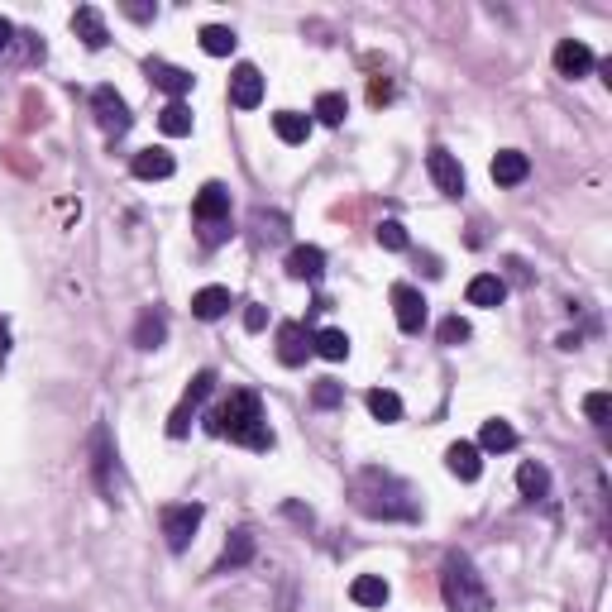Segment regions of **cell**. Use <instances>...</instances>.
<instances>
[{"instance_id": "cell-31", "label": "cell", "mask_w": 612, "mask_h": 612, "mask_svg": "<svg viewBox=\"0 0 612 612\" xmlns=\"http://www.w3.org/2000/svg\"><path fill=\"white\" fill-rule=\"evenodd\" d=\"M235 44H240V39H235V29H225V24H206V29H201V48H206L211 58H230Z\"/></svg>"}, {"instance_id": "cell-26", "label": "cell", "mask_w": 612, "mask_h": 612, "mask_svg": "<svg viewBox=\"0 0 612 612\" xmlns=\"http://www.w3.org/2000/svg\"><path fill=\"white\" fill-rule=\"evenodd\" d=\"M192 125H197V115H192V106H187V101H168V106L158 110V130L168 134V139H187V134H192Z\"/></svg>"}, {"instance_id": "cell-32", "label": "cell", "mask_w": 612, "mask_h": 612, "mask_svg": "<svg viewBox=\"0 0 612 612\" xmlns=\"http://www.w3.org/2000/svg\"><path fill=\"white\" fill-rule=\"evenodd\" d=\"M321 125H345V115H350V101L340 96V91H321L316 96V110H311Z\"/></svg>"}, {"instance_id": "cell-6", "label": "cell", "mask_w": 612, "mask_h": 612, "mask_svg": "<svg viewBox=\"0 0 612 612\" xmlns=\"http://www.w3.org/2000/svg\"><path fill=\"white\" fill-rule=\"evenodd\" d=\"M201 517H206V507H201V503H173V507H163V536H168V550H187V546H192V536H197Z\"/></svg>"}, {"instance_id": "cell-18", "label": "cell", "mask_w": 612, "mask_h": 612, "mask_svg": "<svg viewBox=\"0 0 612 612\" xmlns=\"http://www.w3.org/2000/svg\"><path fill=\"white\" fill-rule=\"evenodd\" d=\"M130 173L139 177V182H163V177L177 173V163H173V153L168 149H139L134 153V163H130Z\"/></svg>"}, {"instance_id": "cell-33", "label": "cell", "mask_w": 612, "mask_h": 612, "mask_svg": "<svg viewBox=\"0 0 612 612\" xmlns=\"http://www.w3.org/2000/svg\"><path fill=\"white\" fill-rule=\"evenodd\" d=\"M373 240L383 244V249H388V254H402V249H407V230H402V225H397V220H383V225H378V230H373Z\"/></svg>"}, {"instance_id": "cell-10", "label": "cell", "mask_w": 612, "mask_h": 612, "mask_svg": "<svg viewBox=\"0 0 612 612\" xmlns=\"http://www.w3.org/2000/svg\"><path fill=\"white\" fill-rule=\"evenodd\" d=\"M593 67H598V58H593V48L584 44V39H560V44H555V72H560V77L579 82V77H589Z\"/></svg>"}, {"instance_id": "cell-28", "label": "cell", "mask_w": 612, "mask_h": 612, "mask_svg": "<svg viewBox=\"0 0 612 612\" xmlns=\"http://www.w3.org/2000/svg\"><path fill=\"white\" fill-rule=\"evenodd\" d=\"M479 450H493V455H507V450H517V431H512V421H503V416L483 421Z\"/></svg>"}, {"instance_id": "cell-38", "label": "cell", "mask_w": 612, "mask_h": 612, "mask_svg": "<svg viewBox=\"0 0 612 612\" xmlns=\"http://www.w3.org/2000/svg\"><path fill=\"white\" fill-rule=\"evenodd\" d=\"M369 101H373V106H383V101H393V82H383V77H373Z\"/></svg>"}, {"instance_id": "cell-3", "label": "cell", "mask_w": 612, "mask_h": 612, "mask_svg": "<svg viewBox=\"0 0 612 612\" xmlns=\"http://www.w3.org/2000/svg\"><path fill=\"white\" fill-rule=\"evenodd\" d=\"M440 593H445V608L450 612H493V593L483 584V574L459 550L445 555V565H440Z\"/></svg>"}, {"instance_id": "cell-30", "label": "cell", "mask_w": 612, "mask_h": 612, "mask_svg": "<svg viewBox=\"0 0 612 612\" xmlns=\"http://www.w3.org/2000/svg\"><path fill=\"white\" fill-rule=\"evenodd\" d=\"M369 412H373V421H383V426H393V421H402V397L393 393V388H373L369 397Z\"/></svg>"}, {"instance_id": "cell-24", "label": "cell", "mask_w": 612, "mask_h": 612, "mask_svg": "<svg viewBox=\"0 0 612 612\" xmlns=\"http://www.w3.org/2000/svg\"><path fill=\"white\" fill-rule=\"evenodd\" d=\"M163 340H168V316H163L158 306H149V311L134 321V345H139V350H158Z\"/></svg>"}, {"instance_id": "cell-29", "label": "cell", "mask_w": 612, "mask_h": 612, "mask_svg": "<svg viewBox=\"0 0 612 612\" xmlns=\"http://www.w3.org/2000/svg\"><path fill=\"white\" fill-rule=\"evenodd\" d=\"M273 134H278L283 144H306L311 115H302V110H278V115H273Z\"/></svg>"}, {"instance_id": "cell-34", "label": "cell", "mask_w": 612, "mask_h": 612, "mask_svg": "<svg viewBox=\"0 0 612 612\" xmlns=\"http://www.w3.org/2000/svg\"><path fill=\"white\" fill-rule=\"evenodd\" d=\"M311 402H316L321 412H330V407H340V402H345V388H340L335 378H321V383L311 388Z\"/></svg>"}, {"instance_id": "cell-41", "label": "cell", "mask_w": 612, "mask_h": 612, "mask_svg": "<svg viewBox=\"0 0 612 612\" xmlns=\"http://www.w3.org/2000/svg\"><path fill=\"white\" fill-rule=\"evenodd\" d=\"M287 517H292V522H302V526H311V507H302V503H287Z\"/></svg>"}, {"instance_id": "cell-20", "label": "cell", "mask_w": 612, "mask_h": 612, "mask_svg": "<svg viewBox=\"0 0 612 612\" xmlns=\"http://www.w3.org/2000/svg\"><path fill=\"white\" fill-rule=\"evenodd\" d=\"M235 306V297H230V287H201V292H192V316L197 321H220L225 311Z\"/></svg>"}, {"instance_id": "cell-8", "label": "cell", "mask_w": 612, "mask_h": 612, "mask_svg": "<svg viewBox=\"0 0 612 612\" xmlns=\"http://www.w3.org/2000/svg\"><path fill=\"white\" fill-rule=\"evenodd\" d=\"M192 216H197L201 230H211V225H230V187L225 182H206L192 201Z\"/></svg>"}, {"instance_id": "cell-5", "label": "cell", "mask_w": 612, "mask_h": 612, "mask_svg": "<svg viewBox=\"0 0 612 612\" xmlns=\"http://www.w3.org/2000/svg\"><path fill=\"white\" fill-rule=\"evenodd\" d=\"M216 393V369H201L192 383H187V393H182V402L173 407V416H168V436L182 440L187 436V426H192V416H197V407L206 402V397Z\"/></svg>"}, {"instance_id": "cell-22", "label": "cell", "mask_w": 612, "mask_h": 612, "mask_svg": "<svg viewBox=\"0 0 612 612\" xmlns=\"http://www.w3.org/2000/svg\"><path fill=\"white\" fill-rule=\"evenodd\" d=\"M350 598L359 603V608H388L393 589H388V579H383V574H359V579L350 584Z\"/></svg>"}, {"instance_id": "cell-15", "label": "cell", "mask_w": 612, "mask_h": 612, "mask_svg": "<svg viewBox=\"0 0 612 612\" xmlns=\"http://www.w3.org/2000/svg\"><path fill=\"white\" fill-rule=\"evenodd\" d=\"M72 34H77L91 53H101V48L110 44V29H106V20H101L96 5H77V10H72Z\"/></svg>"}, {"instance_id": "cell-16", "label": "cell", "mask_w": 612, "mask_h": 612, "mask_svg": "<svg viewBox=\"0 0 612 612\" xmlns=\"http://www.w3.org/2000/svg\"><path fill=\"white\" fill-rule=\"evenodd\" d=\"M445 469H450L459 483H474L483 474V450L474 440H455V445L445 450Z\"/></svg>"}, {"instance_id": "cell-4", "label": "cell", "mask_w": 612, "mask_h": 612, "mask_svg": "<svg viewBox=\"0 0 612 612\" xmlns=\"http://www.w3.org/2000/svg\"><path fill=\"white\" fill-rule=\"evenodd\" d=\"M91 115H96V125H101V134L106 139H120V134H130L134 115L130 106H125V96L115 87H96L91 91Z\"/></svg>"}, {"instance_id": "cell-7", "label": "cell", "mask_w": 612, "mask_h": 612, "mask_svg": "<svg viewBox=\"0 0 612 612\" xmlns=\"http://www.w3.org/2000/svg\"><path fill=\"white\" fill-rule=\"evenodd\" d=\"M91 479H96V493L106 498V503H115V445H110V431L106 426H96L91 431Z\"/></svg>"}, {"instance_id": "cell-17", "label": "cell", "mask_w": 612, "mask_h": 612, "mask_svg": "<svg viewBox=\"0 0 612 612\" xmlns=\"http://www.w3.org/2000/svg\"><path fill=\"white\" fill-rule=\"evenodd\" d=\"M287 273H292L297 283H321V278H326V249L297 244V249L287 254Z\"/></svg>"}, {"instance_id": "cell-1", "label": "cell", "mask_w": 612, "mask_h": 612, "mask_svg": "<svg viewBox=\"0 0 612 612\" xmlns=\"http://www.w3.org/2000/svg\"><path fill=\"white\" fill-rule=\"evenodd\" d=\"M206 431H211V436H230L235 445H244V450H273V431H268V421H263V402H259V393H249V388L230 393L225 407H216V412L206 416Z\"/></svg>"}, {"instance_id": "cell-23", "label": "cell", "mask_w": 612, "mask_h": 612, "mask_svg": "<svg viewBox=\"0 0 612 612\" xmlns=\"http://www.w3.org/2000/svg\"><path fill=\"white\" fill-rule=\"evenodd\" d=\"M517 488H522L526 503H546L550 498V469L546 464H536V459H526L522 469H517Z\"/></svg>"}, {"instance_id": "cell-42", "label": "cell", "mask_w": 612, "mask_h": 612, "mask_svg": "<svg viewBox=\"0 0 612 612\" xmlns=\"http://www.w3.org/2000/svg\"><path fill=\"white\" fill-rule=\"evenodd\" d=\"M10 39H15V24H10V20H5V15H0V53L10 48Z\"/></svg>"}, {"instance_id": "cell-25", "label": "cell", "mask_w": 612, "mask_h": 612, "mask_svg": "<svg viewBox=\"0 0 612 612\" xmlns=\"http://www.w3.org/2000/svg\"><path fill=\"white\" fill-rule=\"evenodd\" d=\"M464 297H469V306H503L507 283L498 278V273H479V278H469Z\"/></svg>"}, {"instance_id": "cell-39", "label": "cell", "mask_w": 612, "mask_h": 612, "mask_svg": "<svg viewBox=\"0 0 612 612\" xmlns=\"http://www.w3.org/2000/svg\"><path fill=\"white\" fill-rule=\"evenodd\" d=\"M268 326V311H263V306H249V311H244V330H263Z\"/></svg>"}, {"instance_id": "cell-14", "label": "cell", "mask_w": 612, "mask_h": 612, "mask_svg": "<svg viewBox=\"0 0 612 612\" xmlns=\"http://www.w3.org/2000/svg\"><path fill=\"white\" fill-rule=\"evenodd\" d=\"M306 354H311V335H306V326L302 321H283V326H278V364L302 369Z\"/></svg>"}, {"instance_id": "cell-35", "label": "cell", "mask_w": 612, "mask_h": 612, "mask_svg": "<svg viewBox=\"0 0 612 612\" xmlns=\"http://www.w3.org/2000/svg\"><path fill=\"white\" fill-rule=\"evenodd\" d=\"M608 412H612L608 393H589V397H584V416H589L593 426H608Z\"/></svg>"}, {"instance_id": "cell-43", "label": "cell", "mask_w": 612, "mask_h": 612, "mask_svg": "<svg viewBox=\"0 0 612 612\" xmlns=\"http://www.w3.org/2000/svg\"><path fill=\"white\" fill-rule=\"evenodd\" d=\"M5 354H10V330H5V321H0V364H5Z\"/></svg>"}, {"instance_id": "cell-9", "label": "cell", "mask_w": 612, "mask_h": 612, "mask_svg": "<svg viewBox=\"0 0 612 612\" xmlns=\"http://www.w3.org/2000/svg\"><path fill=\"white\" fill-rule=\"evenodd\" d=\"M393 316H397V330H402V335H421V326H426V297H421L412 283H397L393 287Z\"/></svg>"}, {"instance_id": "cell-13", "label": "cell", "mask_w": 612, "mask_h": 612, "mask_svg": "<svg viewBox=\"0 0 612 612\" xmlns=\"http://www.w3.org/2000/svg\"><path fill=\"white\" fill-rule=\"evenodd\" d=\"M259 101H263V72L254 63H240L230 72V106L254 110Z\"/></svg>"}, {"instance_id": "cell-21", "label": "cell", "mask_w": 612, "mask_h": 612, "mask_svg": "<svg viewBox=\"0 0 612 612\" xmlns=\"http://www.w3.org/2000/svg\"><path fill=\"white\" fill-rule=\"evenodd\" d=\"M254 560V531H230V541H225V550H220L216 560V574H230V569H244Z\"/></svg>"}, {"instance_id": "cell-40", "label": "cell", "mask_w": 612, "mask_h": 612, "mask_svg": "<svg viewBox=\"0 0 612 612\" xmlns=\"http://www.w3.org/2000/svg\"><path fill=\"white\" fill-rule=\"evenodd\" d=\"M125 15H130V20H139V24H149L153 15H158V5H125Z\"/></svg>"}, {"instance_id": "cell-37", "label": "cell", "mask_w": 612, "mask_h": 612, "mask_svg": "<svg viewBox=\"0 0 612 612\" xmlns=\"http://www.w3.org/2000/svg\"><path fill=\"white\" fill-rule=\"evenodd\" d=\"M259 225H263V235H268V240H283V235H287V220L283 216H268V211H259Z\"/></svg>"}, {"instance_id": "cell-27", "label": "cell", "mask_w": 612, "mask_h": 612, "mask_svg": "<svg viewBox=\"0 0 612 612\" xmlns=\"http://www.w3.org/2000/svg\"><path fill=\"white\" fill-rule=\"evenodd\" d=\"M311 354H321V359H330V364H340V359H350V335L340 326H326L311 335Z\"/></svg>"}, {"instance_id": "cell-19", "label": "cell", "mask_w": 612, "mask_h": 612, "mask_svg": "<svg viewBox=\"0 0 612 612\" xmlns=\"http://www.w3.org/2000/svg\"><path fill=\"white\" fill-rule=\"evenodd\" d=\"M488 173H493L498 187H522L526 177H531V158H526L522 149H503L498 158H493V168H488Z\"/></svg>"}, {"instance_id": "cell-2", "label": "cell", "mask_w": 612, "mask_h": 612, "mask_svg": "<svg viewBox=\"0 0 612 612\" xmlns=\"http://www.w3.org/2000/svg\"><path fill=\"white\" fill-rule=\"evenodd\" d=\"M354 507L373 522H416L412 488L393 474H383V469H364L354 479Z\"/></svg>"}, {"instance_id": "cell-11", "label": "cell", "mask_w": 612, "mask_h": 612, "mask_svg": "<svg viewBox=\"0 0 612 612\" xmlns=\"http://www.w3.org/2000/svg\"><path fill=\"white\" fill-rule=\"evenodd\" d=\"M144 77H149V82H153V87H158V91H168L173 101H182V96L192 91V82H197V77H192L187 67L163 63V58H149V63H144Z\"/></svg>"}, {"instance_id": "cell-36", "label": "cell", "mask_w": 612, "mask_h": 612, "mask_svg": "<svg viewBox=\"0 0 612 612\" xmlns=\"http://www.w3.org/2000/svg\"><path fill=\"white\" fill-rule=\"evenodd\" d=\"M464 340H469V321L445 316V321H440V345H464Z\"/></svg>"}, {"instance_id": "cell-12", "label": "cell", "mask_w": 612, "mask_h": 612, "mask_svg": "<svg viewBox=\"0 0 612 612\" xmlns=\"http://www.w3.org/2000/svg\"><path fill=\"white\" fill-rule=\"evenodd\" d=\"M426 173H431V182H436V192H445V197H464V168H459L455 153L431 149V158H426Z\"/></svg>"}]
</instances>
